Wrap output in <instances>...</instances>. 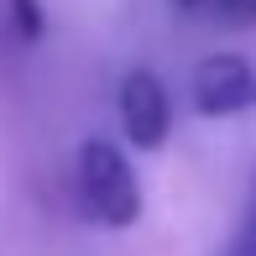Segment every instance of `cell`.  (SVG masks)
Here are the masks:
<instances>
[{
    "mask_svg": "<svg viewBox=\"0 0 256 256\" xmlns=\"http://www.w3.org/2000/svg\"><path fill=\"white\" fill-rule=\"evenodd\" d=\"M74 183H78V204H84V214L94 225H104V230L136 225V214H142V183H136L131 157L115 142H100L94 136V142L78 146Z\"/></svg>",
    "mask_w": 256,
    "mask_h": 256,
    "instance_id": "1",
    "label": "cell"
},
{
    "mask_svg": "<svg viewBox=\"0 0 256 256\" xmlns=\"http://www.w3.org/2000/svg\"><path fill=\"white\" fill-rule=\"evenodd\" d=\"M120 131L131 146H142V152H157L162 142H168L172 131V100H168V84L152 74V68H131V74L120 78Z\"/></svg>",
    "mask_w": 256,
    "mask_h": 256,
    "instance_id": "2",
    "label": "cell"
},
{
    "mask_svg": "<svg viewBox=\"0 0 256 256\" xmlns=\"http://www.w3.org/2000/svg\"><path fill=\"white\" fill-rule=\"evenodd\" d=\"M194 89V110L209 115V120H225V115H240L256 104V68L240 52H209L188 78Z\"/></svg>",
    "mask_w": 256,
    "mask_h": 256,
    "instance_id": "3",
    "label": "cell"
},
{
    "mask_svg": "<svg viewBox=\"0 0 256 256\" xmlns=\"http://www.w3.org/2000/svg\"><path fill=\"white\" fill-rule=\"evenodd\" d=\"M10 21H16V37H21V42H37L42 26H48L37 0H10Z\"/></svg>",
    "mask_w": 256,
    "mask_h": 256,
    "instance_id": "4",
    "label": "cell"
},
{
    "mask_svg": "<svg viewBox=\"0 0 256 256\" xmlns=\"http://www.w3.org/2000/svg\"><path fill=\"white\" fill-rule=\"evenodd\" d=\"M225 256H256V188H251V204H246V214H240V225H236V236H230Z\"/></svg>",
    "mask_w": 256,
    "mask_h": 256,
    "instance_id": "5",
    "label": "cell"
},
{
    "mask_svg": "<svg viewBox=\"0 0 256 256\" xmlns=\"http://www.w3.org/2000/svg\"><path fill=\"white\" fill-rule=\"evenodd\" d=\"M230 26H256V0H214Z\"/></svg>",
    "mask_w": 256,
    "mask_h": 256,
    "instance_id": "6",
    "label": "cell"
},
{
    "mask_svg": "<svg viewBox=\"0 0 256 256\" xmlns=\"http://www.w3.org/2000/svg\"><path fill=\"white\" fill-rule=\"evenodd\" d=\"M178 6H183V10H199V6H209V0H178Z\"/></svg>",
    "mask_w": 256,
    "mask_h": 256,
    "instance_id": "7",
    "label": "cell"
}]
</instances>
